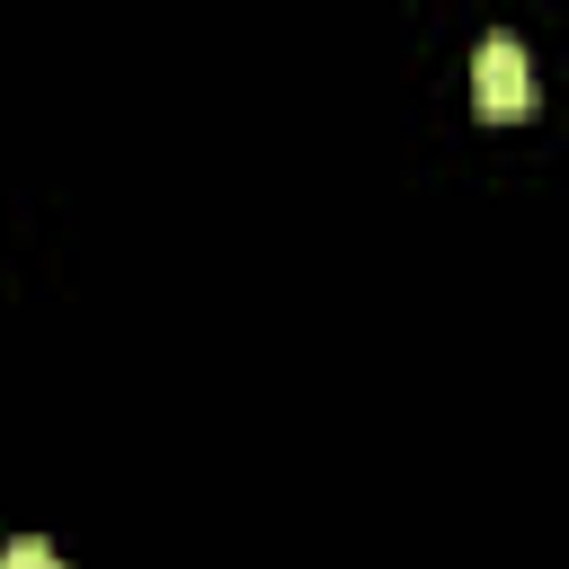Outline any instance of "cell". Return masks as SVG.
Wrapping results in <instances>:
<instances>
[{
    "instance_id": "1",
    "label": "cell",
    "mask_w": 569,
    "mask_h": 569,
    "mask_svg": "<svg viewBox=\"0 0 569 569\" xmlns=\"http://www.w3.org/2000/svg\"><path fill=\"white\" fill-rule=\"evenodd\" d=\"M471 107L489 124H516L533 107V62H525L516 36H480V53H471Z\"/></svg>"
},
{
    "instance_id": "2",
    "label": "cell",
    "mask_w": 569,
    "mask_h": 569,
    "mask_svg": "<svg viewBox=\"0 0 569 569\" xmlns=\"http://www.w3.org/2000/svg\"><path fill=\"white\" fill-rule=\"evenodd\" d=\"M0 569H62V560H53V542H36V533H18V542L0 551Z\"/></svg>"
}]
</instances>
